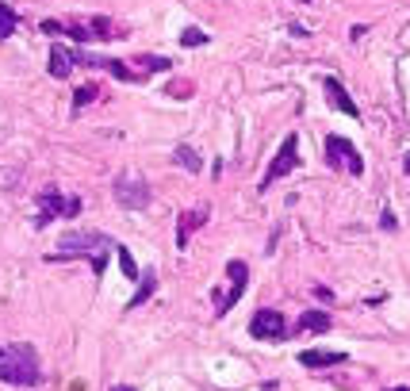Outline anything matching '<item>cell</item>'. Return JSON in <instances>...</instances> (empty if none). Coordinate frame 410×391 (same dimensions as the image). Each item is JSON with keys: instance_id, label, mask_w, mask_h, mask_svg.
Instances as JSON below:
<instances>
[{"instance_id": "cell-13", "label": "cell", "mask_w": 410, "mask_h": 391, "mask_svg": "<svg viewBox=\"0 0 410 391\" xmlns=\"http://www.w3.org/2000/svg\"><path fill=\"white\" fill-rule=\"evenodd\" d=\"M299 330L303 334H326L330 330V315L326 311H307V315H299Z\"/></svg>"}, {"instance_id": "cell-14", "label": "cell", "mask_w": 410, "mask_h": 391, "mask_svg": "<svg viewBox=\"0 0 410 391\" xmlns=\"http://www.w3.org/2000/svg\"><path fill=\"white\" fill-rule=\"evenodd\" d=\"M172 158L181 161V165L188 169V173H199V154L192 150V146H177V150H172Z\"/></svg>"}, {"instance_id": "cell-18", "label": "cell", "mask_w": 410, "mask_h": 391, "mask_svg": "<svg viewBox=\"0 0 410 391\" xmlns=\"http://www.w3.org/2000/svg\"><path fill=\"white\" fill-rule=\"evenodd\" d=\"M89 100H96V84H81V89L73 92V104H77V108H84Z\"/></svg>"}, {"instance_id": "cell-25", "label": "cell", "mask_w": 410, "mask_h": 391, "mask_svg": "<svg viewBox=\"0 0 410 391\" xmlns=\"http://www.w3.org/2000/svg\"><path fill=\"white\" fill-rule=\"evenodd\" d=\"M314 295H319L322 303H330V300H334V291H330V288H314Z\"/></svg>"}, {"instance_id": "cell-10", "label": "cell", "mask_w": 410, "mask_h": 391, "mask_svg": "<svg viewBox=\"0 0 410 391\" xmlns=\"http://www.w3.org/2000/svg\"><path fill=\"white\" fill-rule=\"evenodd\" d=\"M69 66H73V54L62 46V42H50V77H69Z\"/></svg>"}, {"instance_id": "cell-9", "label": "cell", "mask_w": 410, "mask_h": 391, "mask_svg": "<svg viewBox=\"0 0 410 391\" xmlns=\"http://www.w3.org/2000/svg\"><path fill=\"white\" fill-rule=\"evenodd\" d=\"M299 365H303V368L345 365V353H341V349H303V353H299Z\"/></svg>"}, {"instance_id": "cell-20", "label": "cell", "mask_w": 410, "mask_h": 391, "mask_svg": "<svg viewBox=\"0 0 410 391\" xmlns=\"http://www.w3.org/2000/svg\"><path fill=\"white\" fill-rule=\"evenodd\" d=\"M139 66H146V69H169V58H154V54H142Z\"/></svg>"}, {"instance_id": "cell-1", "label": "cell", "mask_w": 410, "mask_h": 391, "mask_svg": "<svg viewBox=\"0 0 410 391\" xmlns=\"http://www.w3.org/2000/svg\"><path fill=\"white\" fill-rule=\"evenodd\" d=\"M0 383H39V357L31 345H8L0 349Z\"/></svg>"}, {"instance_id": "cell-2", "label": "cell", "mask_w": 410, "mask_h": 391, "mask_svg": "<svg viewBox=\"0 0 410 391\" xmlns=\"http://www.w3.org/2000/svg\"><path fill=\"white\" fill-rule=\"evenodd\" d=\"M107 246V234L100 230H66L57 242V253L50 261H69V253H96Z\"/></svg>"}, {"instance_id": "cell-26", "label": "cell", "mask_w": 410, "mask_h": 391, "mask_svg": "<svg viewBox=\"0 0 410 391\" xmlns=\"http://www.w3.org/2000/svg\"><path fill=\"white\" fill-rule=\"evenodd\" d=\"M112 391H134V388H127V383H115V388Z\"/></svg>"}, {"instance_id": "cell-28", "label": "cell", "mask_w": 410, "mask_h": 391, "mask_svg": "<svg viewBox=\"0 0 410 391\" xmlns=\"http://www.w3.org/2000/svg\"><path fill=\"white\" fill-rule=\"evenodd\" d=\"M391 391H410V388H391Z\"/></svg>"}, {"instance_id": "cell-23", "label": "cell", "mask_w": 410, "mask_h": 391, "mask_svg": "<svg viewBox=\"0 0 410 391\" xmlns=\"http://www.w3.org/2000/svg\"><path fill=\"white\" fill-rule=\"evenodd\" d=\"M81 208H84V203L77 200V196H73V200H66V215H81Z\"/></svg>"}, {"instance_id": "cell-17", "label": "cell", "mask_w": 410, "mask_h": 391, "mask_svg": "<svg viewBox=\"0 0 410 391\" xmlns=\"http://www.w3.org/2000/svg\"><path fill=\"white\" fill-rule=\"evenodd\" d=\"M181 42H184V46H204L207 35H204V31H196V27H184V31H181Z\"/></svg>"}, {"instance_id": "cell-8", "label": "cell", "mask_w": 410, "mask_h": 391, "mask_svg": "<svg viewBox=\"0 0 410 391\" xmlns=\"http://www.w3.org/2000/svg\"><path fill=\"white\" fill-rule=\"evenodd\" d=\"M322 89H326V96H330V104H334L337 111H341V116H361V108H357L353 104V96H349V92L341 89V81H337V77H326V81H322Z\"/></svg>"}, {"instance_id": "cell-12", "label": "cell", "mask_w": 410, "mask_h": 391, "mask_svg": "<svg viewBox=\"0 0 410 391\" xmlns=\"http://www.w3.org/2000/svg\"><path fill=\"white\" fill-rule=\"evenodd\" d=\"M204 219H207V211H184V215H181V226H177V246H188L192 230H196Z\"/></svg>"}, {"instance_id": "cell-27", "label": "cell", "mask_w": 410, "mask_h": 391, "mask_svg": "<svg viewBox=\"0 0 410 391\" xmlns=\"http://www.w3.org/2000/svg\"><path fill=\"white\" fill-rule=\"evenodd\" d=\"M402 169H407V173H410V154H407V165H402Z\"/></svg>"}, {"instance_id": "cell-22", "label": "cell", "mask_w": 410, "mask_h": 391, "mask_svg": "<svg viewBox=\"0 0 410 391\" xmlns=\"http://www.w3.org/2000/svg\"><path fill=\"white\" fill-rule=\"evenodd\" d=\"M92 31H96V35H107V31H112V24H107V19H92Z\"/></svg>"}, {"instance_id": "cell-6", "label": "cell", "mask_w": 410, "mask_h": 391, "mask_svg": "<svg viewBox=\"0 0 410 391\" xmlns=\"http://www.w3.org/2000/svg\"><path fill=\"white\" fill-rule=\"evenodd\" d=\"M249 334H253V338H265V341H280L287 334V322H284V315H280V311L265 307V311H257V315H253Z\"/></svg>"}, {"instance_id": "cell-24", "label": "cell", "mask_w": 410, "mask_h": 391, "mask_svg": "<svg viewBox=\"0 0 410 391\" xmlns=\"http://www.w3.org/2000/svg\"><path fill=\"white\" fill-rule=\"evenodd\" d=\"M380 226H384V230H395V215H391V211H384V219H380Z\"/></svg>"}, {"instance_id": "cell-11", "label": "cell", "mask_w": 410, "mask_h": 391, "mask_svg": "<svg viewBox=\"0 0 410 391\" xmlns=\"http://www.w3.org/2000/svg\"><path fill=\"white\" fill-rule=\"evenodd\" d=\"M39 208H42V223L54 215H66V200H62V192L57 188H42L39 192Z\"/></svg>"}, {"instance_id": "cell-5", "label": "cell", "mask_w": 410, "mask_h": 391, "mask_svg": "<svg viewBox=\"0 0 410 391\" xmlns=\"http://www.w3.org/2000/svg\"><path fill=\"white\" fill-rule=\"evenodd\" d=\"M296 165H299V134H287V138H284V146H280V150H276V158H272L269 173L261 176V188H269L272 181L287 176Z\"/></svg>"}, {"instance_id": "cell-3", "label": "cell", "mask_w": 410, "mask_h": 391, "mask_svg": "<svg viewBox=\"0 0 410 391\" xmlns=\"http://www.w3.org/2000/svg\"><path fill=\"white\" fill-rule=\"evenodd\" d=\"M326 161H330L334 169H345V173H353V176L364 173L361 150H357L349 138H341V134H330V138H326Z\"/></svg>"}, {"instance_id": "cell-4", "label": "cell", "mask_w": 410, "mask_h": 391, "mask_svg": "<svg viewBox=\"0 0 410 391\" xmlns=\"http://www.w3.org/2000/svg\"><path fill=\"white\" fill-rule=\"evenodd\" d=\"M115 203L127 208V211L146 208L150 203V184L142 181V176H134V173H123L119 181H115Z\"/></svg>"}, {"instance_id": "cell-15", "label": "cell", "mask_w": 410, "mask_h": 391, "mask_svg": "<svg viewBox=\"0 0 410 391\" xmlns=\"http://www.w3.org/2000/svg\"><path fill=\"white\" fill-rule=\"evenodd\" d=\"M154 284H157V276H154V273L142 276V288L131 295V303H127V307H139V303H146V300H150V291H154Z\"/></svg>"}, {"instance_id": "cell-16", "label": "cell", "mask_w": 410, "mask_h": 391, "mask_svg": "<svg viewBox=\"0 0 410 391\" xmlns=\"http://www.w3.org/2000/svg\"><path fill=\"white\" fill-rule=\"evenodd\" d=\"M16 24H19V16L8 8V4H0V39H8V35L16 31Z\"/></svg>"}, {"instance_id": "cell-7", "label": "cell", "mask_w": 410, "mask_h": 391, "mask_svg": "<svg viewBox=\"0 0 410 391\" xmlns=\"http://www.w3.org/2000/svg\"><path fill=\"white\" fill-rule=\"evenodd\" d=\"M226 273L234 276V288H230L226 295L219 300V311H215V315H226V311L242 300V291H246V280H249V269L242 265V261H230V265H226Z\"/></svg>"}, {"instance_id": "cell-19", "label": "cell", "mask_w": 410, "mask_h": 391, "mask_svg": "<svg viewBox=\"0 0 410 391\" xmlns=\"http://www.w3.org/2000/svg\"><path fill=\"white\" fill-rule=\"evenodd\" d=\"M115 253H119V265H123V273H127V276H131V280H134V276H139V269H134L131 253H127L123 246H115Z\"/></svg>"}, {"instance_id": "cell-21", "label": "cell", "mask_w": 410, "mask_h": 391, "mask_svg": "<svg viewBox=\"0 0 410 391\" xmlns=\"http://www.w3.org/2000/svg\"><path fill=\"white\" fill-rule=\"evenodd\" d=\"M66 31H69V35H73V39H77V42H89V39H92V35H89V31H84V27H81V24H69V27H66Z\"/></svg>"}]
</instances>
